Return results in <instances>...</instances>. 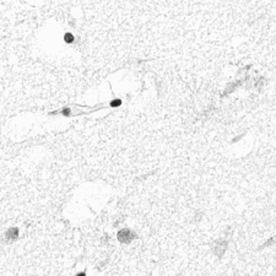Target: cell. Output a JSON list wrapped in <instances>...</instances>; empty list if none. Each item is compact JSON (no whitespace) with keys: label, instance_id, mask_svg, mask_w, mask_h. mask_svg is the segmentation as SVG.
I'll use <instances>...</instances> for the list:
<instances>
[{"label":"cell","instance_id":"obj_1","mask_svg":"<svg viewBox=\"0 0 276 276\" xmlns=\"http://www.w3.org/2000/svg\"><path fill=\"white\" fill-rule=\"evenodd\" d=\"M65 41H66V42H73V36H71V34L66 33L65 34Z\"/></svg>","mask_w":276,"mask_h":276},{"label":"cell","instance_id":"obj_2","mask_svg":"<svg viewBox=\"0 0 276 276\" xmlns=\"http://www.w3.org/2000/svg\"><path fill=\"white\" fill-rule=\"evenodd\" d=\"M118 105H120V101H113L112 102V106H118Z\"/></svg>","mask_w":276,"mask_h":276}]
</instances>
